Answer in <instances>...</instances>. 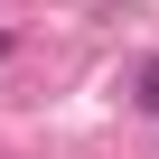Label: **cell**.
<instances>
[{
    "label": "cell",
    "instance_id": "2",
    "mask_svg": "<svg viewBox=\"0 0 159 159\" xmlns=\"http://www.w3.org/2000/svg\"><path fill=\"white\" fill-rule=\"evenodd\" d=\"M0 47H10V38H0Z\"/></svg>",
    "mask_w": 159,
    "mask_h": 159
},
{
    "label": "cell",
    "instance_id": "1",
    "mask_svg": "<svg viewBox=\"0 0 159 159\" xmlns=\"http://www.w3.org/2000/svg\"><path fill=\"white\" fill-rule=\"evenodd\" d=\"M140 103H150V112H159V56H150V66H140Z\"/></svg>",
    "mask_w": 159,
    "mask_h": 159
}]
</instances>
